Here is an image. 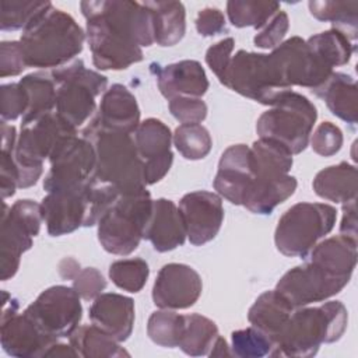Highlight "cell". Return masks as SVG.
<instances>
[{
    "mask_svg": "<svg viewBox=\"0 0 358 358\" xmlns=\"http://www.w3.org/2000/svg\"><path fill=\"white\" fill-rule=\"evenodd\" d=\"M80 264L71 259V257H66L60 262L59 264V273L63 278H69V280H73L76 277V274L80 271Z\"/></svg>",
    "mask_w": 358,
    "mask_h": 358,
    "instance_id": "db71d44e",
    "label": "cell"
},
{
    "mask_svg": "<svg viewBox=\"0 0 358 358\" xmlns=\"http://www.w3.org/2000/svg\"><path fill=\"white\" fill-rule=\"evenodd\" d=\"M172 141L180 155L192 161L204 158L213 145L208 130L200 123L179 124L172 134Z\"/></svg>",
    "mask_w": 358,
    "mask_h": 358,
    "instance_id": "f35d334b",
    "label": "cell"
},
{
    "mask_svg": "<svg viewBox=\"0 0 358 358\" xmlns=\"http://www.w3.org/2000/svg\"><path fill=\"white\" fill-rule=\"evenodd\" d=\"M222 84L249 99L270 106L292 91L284 84L270 53L246 50H238L232 56Z\"/></svg>",
    "mask_w": 358,
    "mask_h": 358,
    "instance_id": "9c48e42d",
    "label": "cell"
},
{
    "mask_svg": "<svg viewBox=\"0 0 358 358\" xmlns=\"http://www.w3.org/2000/svg\"><path fill=\"white\" fill-rule=\"evenodd\" d=\"M90 320L116 341H126L134 324V302L120 294H101L90 308Z\"/></svg>",
    "mask_w": 358,
    "mask_h": 358,
    "instance_id": "cb8c5ba5",
    "label": "cell"
},
{
    "mask_svg": "<svg viewBox=\"0 0 358 358\" xmlns=\"http://www.w3.org/2000/svg\"><path fill=\"white\" fill-rule=\"evenodd\" d=\"M220 333L217 324L199 313L185 315V327L179 341V348L192 357L208 355Z\"/></svg>",
    "mask_w": 358,
    "mask_h": 358,
    "instance_id": "836d02e7",
    "label": "cell"
},
{
    "mask_svg": "<svg viewBox=\"0 0 358 358\" xmlns=\"http://www.w3.org/2000/svg\"><path fill=\"white\" fill-rule=\"evenodd\" d=\"M208 355L210 357H231L232 352H231V348L227 344L225 338L218 336V338L215 340V343H214V345H213V348H211Z\"/></svg>",
    "mask_w": 358,
    "mask_h": 358,
    "instance_id": "11a10c76",
    "label": "cell"
},
{
    "mask_svg": "<svg viewBox=\"0 0 358 358\" xmlns=\"http://www.w3.org/2000/svg\"><path fill=\"white\" fill-rule=\"evenodd\" d=\"M148 274L150 268L147 262L138 257L116 260L109 266V278L112 282L127 292L141 291L147 282Z\"/></svg>",
    "mask_w": 358,
    "mask_h": 358,
    "instance_id": "60d3db41",
    "label": "cell"
},
{
    "mask_svg": "<svg viewBox=\"0 0 358 358\" xmlns=\"http://www.w3.org/2000/svg\"><path fill=\"white\" fill-rule=\"evenodd\" d=\"M284 84L316 90L334 71L327 66L299 36H292L280 43L270 53Z\"/></svg>",
    "mask_w": 358,
    "mask_h": 358,
    "instance_id": "5bb4252c",
    "label": "cell"
},
{
    "mask_svg": "<svg viewBox=\"0 0 358 358\" xmlns=\"http://www.w3.org/2000/svg\"><path fill=\"white\" fill-rule=\"evenodd\" d=\"M84 17L87 20L85 38L96 69L123 70L143 60V50L134 41L108 25L96 14Z\"/></svg>",
    "mask_w": 358,
    "mask_h": 358,
    "instance_id": "9a60e30c",
    "label": "cell"
},
{
    "mask_svg": "<svg viewBox=\"0 0 358 358\" xmlns=\"http://www.w3.org/2000/svg\"><path fill=\"white\" fill-rule=\"evenodd\" d=\"M138 157L143 162L145 183L159 182L171 169L173 154L171 150L172 134L169 127L155 117H148L131 134Z\"/></svg>",
    "mask_w": 358,
    "mask_h": 358,
    "instance_id": "ac0fdd59",
    "label": "cell"
},
{
    "mask_svg": "<svg viewBox=\"0 0 358 358\" xmlns=\"http://www.w3.org/2000/svg\"><path fill=\"white\" fill-rule=\"evenodd\" d=\"M50 169L43 179L46 193L80 189L94 180L95 151L83 136L62 141L49 158Z\"/></svg>",
    "mask_w": 358,
    "mask_h": 358,
    "instance_id": "7c38bea8",
    "label": "cell"
},
{
    "mask_svg": "<svg viewBox=\"0 0 358 358\" xmlns=\"http://www.w3.org/2000/svg\"><path fill=\"white\" fill-rule=\"evenodd\" d=\"M253 179L255 166L250 147L234 144L222 152L213 185L221 197L232 204H243Z\"/></svg>",
    "mask_w": 358,
    "mask_h": 358,
    "instance_id": "7402d4cb",
    "label": "cell"
},
{
    "mask_svg": "<svg viewBox=\"0 0 358 358\" xmlns=\"http://www.w3.org/2000/svg\"><path fill=\"white\" fill-rule=\"evenodd\" d=\"M310 14L319 21H329L333 28L343 32L350 41L358 34V1H309Z\"/></svg>",
    "mask_w": 358,
    "mask_h": 358,
    "instance_id": "d6a6232c",
    "label": "cell"
},
{
    "mask_svg": "<svg viewBox=\"0 0 358 358\" xmlns=\"http://www.w3.org/2000/svg\"><path fill=\"white\" fill-rule=\"evenodd\" d=\"M196 29L203 36H214L227 29L225 17L215 7H206L199 11L196 18Z\"/></svg>",
    "mask_w": 358,
    "mask_h": 358,
    "instance_id": "816d5d0a",
    "label": "cell"
},
{
    "mask_svg": "<svg viewBox=\"0 0 358 358\" xmlns=\"http://www.w3.org/2000/svg\"><path fill=\"white\" fill-rule=\"evenodd\" d=\"M305 263L287 271L275 285L294 309L308 306L315 302H323L338 294L348 282V275H344L329 266L305 257Z\"/></svg>",
    "mask_w": 358,
    "mask_h": 358,
    "instance_id": "8fae6325",
    "label": "cell"
},
{
    "mask_svg": "<svg viewBox=\"0 0 358 358\" xmlns=\"http://www.w3.org/2000/svg\"><path fill=\"white\" fill-rule=\"evenodd\" d=\"M56 84V113L76 130L96 112L95 98L106 91L105 76L90 70L83 60H73L50 73Z\"/></svg>",
    "mask_w": 358,
    "mask_h": 358,
    "instance_id": "8992f818",
    "label": "cell"
},
{
    "mask_svg": "<svg viewBox=\"0 0 358 358\" xmlns=\"http://www.w3.org/2000/svg\"><path fill=\"white\" fill-rule=\"evenodd\" d=\"M1 94V120H14L20 116H24L29 106V98L25 88L18 83L3 84L0 88Z\"/></svg>",
    "mask_w": 358,
    "mask_h": 358,
    "instance_id": "ee69618b",
    "label": "cell"
},
{
    "mask_svg": "<svg viewBox=\"0 0 358 358\" xmlns=\"http://www.w3.org/2000/svg\"><path fill=\"white\" fill-rule=\"evenodd\" d=\"M310 140L312 150L322 157H331L340 151L343 145V133L338 126L331 122L320 123L313 131Z\"/></svg>",
    "mask_w": 358,
    "mask_h": 358,
    "instance_id": "bcb514c9",
    "label": "cell"
},
{
    "mask_svg": "<svg viewBox=\"0 0 358 358\" xmlns=\"http://www.w3.org/2000/svg\"><path fill=\"white\" fill-rule=\"evenodd\" d=\"M172 116L183 123H201L207 116V105L201 98L175 96L169 99Z\"/></svg>",
    "mask_w": 358,
    "mask_h": 358,
    "instance_id": "7dc6e473",
    "label": "cell"
},
{
    "mask_svg": "<svg viewBox=\"0 0 358 358\" xmlns=\"http://www.w3.org/2000/svg\"><path fill=\"white\" fill-rule=\"evenodd\" d=\"M337 211L324 203H296L278 220L274 243L284 256L305 257L334 227Z\"/></svg>",
    "mask_w": 358,
    "mask_h": 358,
    "instance_id": "ba28073f",
    "label": "cell"
},
{
    "mask_svg": "<svg viewBox=\"0 0 358 358\" xmlns=\"http://www.w3.org/2000/svg\"><path fill=\"white\" fill-rule=\"evenodd\" d=\"M20 84L25 88L29 98V106L22 116V120H29L55 110L56 84L52 80L50 74H43L41 71L31 73L22 77L20 80Z\"/></svg>",
    "mask_w": 358,
    "mask_h": 358,
    "instance_id": "e575fe53",
    "label": "cell"
},
{
    "mask_svg": "<svg viewBox=\"0 0 358 358\" xmlns=\"http://www.w3.org/2000/svg\"><path fill=\"white\" fill-rule=\"evenodd\" d=\"M24 313L48 336L69 337L83 316L80 295L73 287L53 285L42 291Z\"/></svg>",
    "mask_w": 358,
    "mask_h": 358,
    "instance_id": "4fadbf2b",
    "label": "cell"
},
{
    "mask_svg": "<svg viewBox=\"0 0 358 358\" xmlns=\"http://www.w3.org/2000/svg\"><path fill=\"white\" fill-rule=\"evenodd\" d=\"M203 282L199 273L182 263L161 267L152 287V301L159 309H186L197 302Z\"/></svg>",
    "mask_w": 358,
    "mask_h": 358,
    "instance_id": "ffe728a7",
    "label": "cell"
},
{
    "mask_svg": "<svg viewBox=\"0 0 358 358\" xmlns=\"http://www.w3.org/2000/svg\"><path fill=\"white\" fill-rule=\"evenodd\" d=\"M76 134L77 130L63 120L56 110L22 120L14 150L18 187L25 189L35 185L42 175L43 161L50 158L62 141Z\"/></svg>",
    "mask_w": 358,
    "mask_h": 358,
    "instance_id": "277c9868",
    "label": "cell"
},
{
    "mask_svg": "<svg viewBox=\"0 0 358 358\" xmlns=\"http://www.w3.org/2000/svg\"><path fill=\"white\" fill-rule=\"evenodd\" d=\"M144 239L157 252H169L183 245L186 228L180 210L172 200H152V210L144 231Z\"/></svg>",
    "mask_w": 358,
    "mask_h": 358,
    "instance_id": "d4e9b609",
    "label": "cell"
},
{
    "mask_svg": "<svg viewBox=\"0 0 358 358\" xmlns=\"http://www.w3.org/2000/svg\"><path fill=\"white\" fill-rule=\"evenodd\" d=\"M105 287L106 280L95 267L80 268V271L73 278V288L77 291L80 298L85 301H92L99 296Z\"/></svg>",
    "mask_w": 358,
    "mask_h": 358,
    "instance_id": "c3c4849f",
    "label": "cell"
},
{
    "mask_svg": "<svg viewBox=\"0 0 358 358\" xmlns=\"http://www.w3.org/2000/svg\"><path fill=\"white\" fill-rule=\"evenodd\" d=\"M27 67L21 43L17 41H4L0 45V76H18Z\"/></svg>",
    "mask_w": 358,
    "mask_h": 358,
    "instance_id": "f907efd6",
    "label": "cell"
},
{
    "mask_svg": "<svg viewBox=\"0 0 358 358\" xmlns=\"http://www.w3.org/2000/svg\"><path fill=\"white\" fill-rule=\"evenodd\" d=\"M1 347L11 355L18 358L46 357L48 351L59 340L45 334L24 312H18L15 299L4 302L1 313Z\"/></svg>",
    "mask_w": 358,
    "mask_h": 358,
    "instance_id": "e0dca14e",
    "label": "cell"
},
{
    "mask_svg": "<svg viewBox=\"0 0 358 358\" xmlns=\"http://www.w3.org/2000/svg\"><path fill=\"white\" fill-rule=\"evenodd\" d=\"M152 199L147 189L120 194L98 221L101 246L119 256H127L137 249L151 215Z\"/></svg>",
    "mask_w": 358,
    "mask_h": 358,
    "instance_id": "5b68a950",
    "label": "cell"
},
{
    "mask_svg": "<svg viewBox=\"0 0 358 358\" xmlns=\"http://www.w3.org/2000/svg\"><path fill=\"white\" fill-rule=\"evenodd\" d=\"M322 98L330 112L341 120L355 124L358 120V88L355 80L345 74L333 71L324 84L312 90Z\"/></svg>",
    "mask_w": 358,
    "mask_h": 358,
    "instance_id": "4316f807",
    "label": "cell"
},
{
    "mask_svg": "<svg viewBox=\"0 0 358 358\" xmlns=\"http://www.w3.org/2000/svg\"><path fill=\"white\" fill-rule=\"evenodd\" d=\"M83 15L96 14L140 48L154 43V21L152 13L145 3L129 0H101L81 1Z\"/></svg>",
    "mask_w": 358,
    "mask_h": 358,
    "instance_id": "2e32d148",
    "label": "cell"
},
{
    "mask_svg": "<svg viewBox=\"0 0 358 358\" xmlns=\"http://www.w3.org/2000/svg\"><path fill=\"white\" fill-rule=\"evenodd\" d=\"M234 45H235L234 38H225L217 42L215 45L210 46L206 52V62L221 84L224 83L228 66L232 59L231 53L234 50Z\"/></svg>",
    "mask_w": 358,
    "mask_h": 358,
    "instance_id": "681fc988",
    "label": "cell"
},
{
    "mask_svg": "<svg viewBox=\"0 0 358 358\" xmlns=\"http://www.w3.org/2000/svg\"><path fill=\"white\" fill-rule=\"evenodd\" d=\"M289 28V20L287 13L282 10L277 11L256 34L255 36V45L262 49H275L280 43H282V39Z\"/></svg>",
    "mask_w": 358,
    "mask_h": 358,
    "instance_id": "f6af8a7d",
    "label": "cell"
},
{
    "mask_svg": "<svg viewBox=\"0 0 358 358\" xmlns=\"http://www.w3.org/2000/svg\"><path fill=\"white\" fill-rule=\"evenodd\" d=\"M50 1H21L3 0L1 1V29L15 31L24 29Z\"/></svg>",
    "mask_w": 358,
    "mask_h": 358,
    "instance_id": "7bdbcfd3",
    "label": "cell"
},
{
    "mask_svg": "<svg viewBox=\"0 0 358 358\" xmlns=\"http://www.w3.org/2000/svg\"><path fill=\"white\" fill-rule=\"evenodd\" d=\"M17 133L13 124L1 120V165H0V190L1 197L7 199L18 187V169L14 161Z\"/></svg>",
    "mask_w": 358,
    "mask_h": 358,
    "instance_id": "ab89813d",
    "label": "cell"
},
{
    "mask_svg": "<svg viewBox=\"0 0 358 358\" xmlns=\"http://www.w3.org/2000/svg\"><path fill=\"white\" fill-rule=\"evenodd\" d=\"M185 327V315L172 309H161L151 313L147 323L148 337L161 347L173 348L179 345Z\"/></svg>",
    "mask_w": 358,
    "mask_h": 358,
    "instance_id": "74e56055",
    "label": "cell"
},
{
    "mask_svg": "<svg viewBox=\"0 0 358 358\" xmlns=\"http://www.w3.org/2000/svg\"><path fill=\"white\" fill-rule=\"evenodd\" d=\"M231 352L241 358H260L271 357L274 343L264 333L250 326L242 330H236L231 334Z\"/></svg>",
    "mask_w": 358,
    "mask_h": 358,
    "instance_id": "b9f144b4",
    "label": "cell"
},
{
    "mask_svg": "<svg viewBox=\"0 0 358 358\" xmlns=\"http://www.w3.org/2000/svg\"><path fill=\"white\" fill-rule=\"evenodd\" d=\"M306 43L331 69L347 64L354 52L351 41L334 28L310 36Z\"/></svg>",
    "mask_w": 358,
    "mask_h": 358,
    "instance_id": "d590c367",
    "label": "cell"
},
{
    "mask_svg": "<svg viewBox=\"0 0 358 358\" xmlns=\"http://www.w3.org/2000/svg\"><path fill=\"white\" fill-rule=\"evenodd\" d=\"M316 117V108L305 95L288 91L260 115L256 131L259 137L281 143L295 155L309 144Z\"/></svg>",
    "mask_w": 358,
    "mask_h": 358,
    "instance_id": "52a82bcc",
    "label": "cell"
},
{
    "mask_svg": "<svg viewBox=\"0 0 358 358\" xmlns=\"http://www.w3.org/2000/svg\"><path fill=\"white\" fill-rule=\"evenodd\" d=\"M90 185L91 182L80 189L48 193L43 197L42 215L49 235L60 236L87 227Z\"/></svg>",
    "mask_w": 358,
    "mask_h": 358,
    "instance_id": "44dd1931",
    "label": "cell"
},
{
    "mask_svg": "<svg viewBox=\"0 0 358 358\" xmlns=\"http://www.w3.org/2000/svg\"><path fill=\"white\" fill-rule=\"evenodd\" d=\"M315 193L329 201L345 204L357 200V168L347 162H340L322 169L313 179Z\"/></svg>",
    "mask_w": 358,
    "mask_h": 358,
    "instance_id": "f1b7e54d",
    "label": "cell"
},
{
    "mask_svg": "<svg viewBox=\"0 0 358 358\" xmlns=\"http://www.w3.org/2000/svg\"><path fill=\"white\" fill-rule=\"evenodd\" d=\"M92 127L133 134L140 124V109L134 95L122 84L109 87L88 123Z\"/></svg>",
    "mask_w": 358,
    "mask_h": 358,
    "instance_id": "603a6c76",
    "label": "cell"
},
{
    "mask_svg": "<svg viewBox=\"0 0 358 358\" xmlns=\"http://www.w3.org/2000/svg\"><path fill=\"white\" fill-rule=\"evenodd\" d=\"M81 136L92 144L95 151V182L112 186L119 194L147 189L143 162L131 134L87 124Z\"/></svg>",
    "mask_w": 358,
    "mask_h": 358,
    "instance_id": "3957f363",
    "label": "cell"
},
{
    "mask_svg": "<svg viewBox=\"0 0 358 358\" xmlns=\"http://www.w3.org/2000/svg\"><path fill=\"white\" fill-rule=\"evenodd\" d=\"M357 200L343 204V220L340 224V234L357 239Z\"/></svg>",
    "mask_w": 358,
    "mask_h": 358,
    "instance_id": "f5cc1de1",
    "label": "cell"
},
{
    "mask_svg": "<svg viewBox=\"0 0 358 358\" xmlns=\"http://www.w3.org/2000/svg\"><path fill=\"white\" fill-rule=\"evenodd\" d=\"M294 308L275 289L263 292L248 312L249 323L270 337L274 343L285 323L288 322Z\"/></svg>",
    "mask_w": 358,
    "mask_h": 358,
    "instance_id": "83f0119b",
    "label": "cell"
},
{
    "mask_svg": "<svg viewBox=\"0 0 358 358\" xmlns=\"http://www.w3.org/2000/svg\"><path fill=\"white\" fill-rule=\"evenodd\" d=\"M280 4L273 1L232 0L227 3V14L234 27H253L260 29L277 11Z\"/></svg>",
    "mask_w": 358,
    "mask_h": 358,
    "instance_id": "8d00e7d4",
    "label": "cell"
},
{
    "mask_svg": "<svg viewBox=\"0 0 358 358\" xmlns=\"http://www.w3.org/2000/svg\"><path fill=\"white\" fill-rule=\"evenodd\" d=\"M296 185V179L289 173L271 179L255 178L242 206L255 214H270L294 194Z\"/></svg>",
    "mask_w": 358,
    "mask_h": 358,
    "instance_id": "f546056e",
    "label": "cell"
},
{
    "mask_svg": "<svg viewBox=\"0 0 358 358\" xmlns=\"http://www.w3.org/2000/svg\"><path fill=\"white\" fill-rule=\"evenodd\" d=\"M347 323L348 313L340 301L296 308L274 340L271 357H312L322 344L340 340Z\"/></svg>",
    "mask_w": 358,
    "mask_h": 358,
    "instance_id": "7a4b0ae2",
    "label": "cell"
},
{
    "mask_svg": "<svg viewBox=\"0 0 358 358\" xmlns=\"http://www.w3.org/2000/svg\"><path fill=\"white\" fill-rule=\"evenodd\" d=\"M43 221L42 206L29 199L17 200L11 207L3 204L0 229V278L7 281L15 275L21 256L31 249Z\"/></svg>",
    "mask_w": 358,
    "mask_h": 358,
    "instance_id": "30bf717a",
    "label": "cell"
},
{
    "mask_svg": "<svg viewBox=\"0 0 358 358\" xmlns=\"http://www.w3.org/2000/svg\"><path fill=\"white\" fill-rule=\"evenodd\" d=\"M152 13L154 42L159 46L176 45L186 32V13L180 1H145Z\"/></svg>",
    "mask_w": 358,
    "mask_h": 358,
    "instance_id": "4dcf8cb0",
    "label": "cell"
},
{
    "mask_svg": "<svg viewBox=\"0 0 358 358\" xmlns=\"http://www.w3.org/2000/svg\"><path fill=\"white\" fill-rule=\"evenodd\" d=\"M84 41L85 34L76 20L49 3L22 29L20 43L27 67L57 69L73 62Z\"/></svg>",
    "mask_w": 358,
    "mask_h": 358,
    "instance_id": "6da1fadb",
    "label": "cell"
},
{
    "mask_svg": "<svg viewBox=\"0 0 358 358\" xmlns=\"http://www.w3.org/2000/svg\"><path fill=\"white\" fill-rule=\"evenodd\" d=\"M186 236L192 245L200 246L213 241L224 221V207L220 194L197 190L185 194L179 201Z\"/></svg>",
    "mask_w": 358,
    "mask_h": 358,
    "instance_id": "d6986e66",
    "label": "cell"
},
{
    "mask_svg": "<svg viewBox=\"0 0 358 358\" xmlns=\"http://www.w3.org/2000/svg\"><path fill=\"white\" fill-rule=\"evenodd\" d=\"M69 341L77 355L83 358H117L130 355L120 347L119 341L94 324L78 326L69 336Z\"/></svg>",
    "mask_w": 358,
    "mask_h": 358,
    "instance_id": "1f68e13d",
    "label": "cell"
},
{
    "mask_svg": "<svg viewBox=\"0 0 358 358\" xmlns=\"http://www.w3.org/2000/svg\"><path fill=\"white\" fill-rule=\"evenodd\" d=\"M157 84L166 99L175 96L201 98L208 90L204 69L197 60H180L155 70Z\"/></svg>",
    "mask_w": 358,
    "mask_h": 358,
    "instance_id": "484cf974",
    "label": "cell"
}]
</instances>
